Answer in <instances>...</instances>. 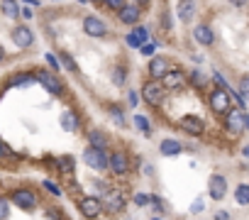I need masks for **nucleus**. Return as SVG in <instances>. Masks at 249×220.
<instances>
[{"label":"nucleus","instance_id":"9d476101","mask_svg":"<svg viewBox=\"0 0 249 220\" xmlns=\"http://www.w3.org/2000/svg\"><path fill=\"white\" fill-rule=\"evenodd\" d=\"M208 196L213 201H222L227 196V179L222 174H213L208 179Z\"/></svg>","mask_w":249,"mask_h":220},{"label":"nucleus","instance_id":"f704fd0d","mask_svg":"<svg viewBox=\"0 0 249 220\" xmlns=\"http://www.w3.org/2000/svg\"><path fill=\"white\" fill-rule=\"evenodd\" d=\"M112 81H115V86H122L124 83V66H117L112 71Z\"/></svg>","mask_w":249,"mask_h":220},{"label":"nucleus","instance_id":"de8ad7c7","mask_svg":"<svg viewBox=\"0 0 249 220\" xmlns=\"http://www.w3.org/2000/svg\"><path fill=\"white\" fill-rule=\"evenodd\" d=\"M242 154H244V159H249V145H244V149H242Z\"/></svg>","mask_w":249,"mask_h":220},{"label":"nucleus","instance_id":"473e14b6","mask_svg":"<svg viewBox=\"0 0 249 220\" xmlns=\"http://www.w3.org/2000/svg\"><path fill=\"white\" fill-rule=\"evenodd\" d=\"M239 93L244 100H249V76H242L239 78Z\"/></svg>","mask_w":249,"mask_h":220},{"label":"nucleus","instance_id":"423d86ee","mask_svg":"<svg viewBox=\"0 0 249 220\" xmlns=\"http://www.w3.org/2000/svg\"><path fill=\"white\" fill-rule=\"evenodd\" d=\"M142 98L147 100V105H161L164 98H166V88L164 83H157V81H149L142 86Z\"/></svg>","mask_w":249,"mask_h":220},{"label":"nucleus","instance_id":"39448f33","mask_svg":"<svg viewBox=\"0 0 249 220\" xmlns=\"http://www.w3.org/2000/svg\"><path fill=\"white\" fill-rule=\"evenodd\" d=\"M130 169H132V162H130V154H127V152H122V149L110 152V171H112L115 176L130 174Z\"/></svg>","mask_w":249,"mask_h":220},{"label":"nucleus","instance_id":"dca6fc26","mask_svg":"<svg viewBox=\"0 0 249 220\" xmlns=\"http://www.w3.org/2000/svg\"><path fill=\"white\" fill-rule=\"evenodd\" d=\"M193 37H196V42H200L203 47H210V44L215 42V35H213V27H210V25H198V27L193 30Z\"/></svg>","mask_w":249,"mask_h":220},{"label":"nucleus","instance_id":"9b49d317","mask_svg":"<svg viewBox=\"0 0 249 220\" xmlns=\"http://www.w3.org/2000/svg\"><path fill=\"white\" fill-rule=\"evenodd\" d=\"M83 32H86L88 37H105V35H107V25H105L100 18L88 15V18L83 20Z\"/></svg>","mask_w":249,"mask_h":220},{"label":"nucleus","instance_id":"f257e3e1","mask_svg":"<svg viewBox=\"0 0 249 220\" xmlns=\"http://www.w3.org/2000/svg\"><path fill=\"white\" fill-rule=\"evenodd\" d=\"M100 201H103V210H105L107 215H117V213L124 210V205H127V193H124L120 186H110V188L100 196Z\"/></svg>","mask_w":249,"mask_h":220},{"label":"nucleus","instance_id":"3c124183","mask_svg":"<svg viewBox=\"0 0 249 220\" xmlns=\"http://www.w3.org/2000/svg\"><path fill=\"white\" fill-rule=\"evenodd\" d=\"M95 3H105V5H107V0H95Z\"/></svg>","mask_w":249,"mask_h":220},{"label":"nucleus","instance_id":"b1692460","mask_svg":"<svg viewBox=\"0 0 249 220\" xmlns=\"http://www.w3.org/2000/svg\"><path fill=\"white\" fill-rule=\"evenodd\" d=\"M234 201L239 205H249V183H239L234 188Z\"/></svg>","mask_w":249,"mask_h":220},{"label":"nucleus","instance_id":"a18cd8bd","mask_svg":"<svg viewBox=\"0 0 249 220\" xmlns=\"http://www.w3.org/2000/svg\"><path fill=\"white\" fill-rule=\"evenodd\" d=\"M230 3H232L234 8H244V5H247V0H230Z\"/></svg>","mask_w":249,"mask_h":220},{"label":"nucleus","instance_id":"6ab92c4d","mask_svg":"<svg viewBox=\"0 0 249 220\" xmlns=\"http://www.w3.org/2000/svg\"><path fill=\"white\" fill-rule=\"evenodd\" d=\"M88 145L95 147V149H105V147L110 145V140H107V135H105L103 130H90V132H88Z\"/></svg>","mask_w":249,"mask_h":220},{"label":"nucleus","instance_id":"bb28decb","mask_svg":"<svg viewBox=\"0 0 249 220\" xmlns=\"http://www.w3.org/2000/svg\"><path fill=\"white\" fill-rule=\"evenodd\" d=\"M135 128H137V130H140L142 135H147V137L152 135V128H149V120H147L144 115H135Z\"/></svg>","mask_w":249,"mask_h":220},{"label":"nucleus","instance_id":"8fccbe9b","mask_svg":"<svg viewBox=\"0 0 249 220\" xmlns=\"http://www.w3.org/2000/svg\"><path fill=\"white\" fill-rule=\"evenodd\" d=\"M135 3H137V5H147V3H149V0H135Z\"/></svg>","mask_w":249,"mask_h":220},{"label":"nucleus","instance_id":"79ce46f5","mask_svg":"<svg viewBox=\"0 0 249 220\" xmlns=\"http://www.w3.org/2000/svg\"><path fill=\"white\" fill-rule=\"evenodd\" d=\"M5 154H10V147H8V145H5L3 140H0V159H3Z\"/></svg>","mask_w":249,"mask_h":220},{"label":"nucleus","instance_id":"4c0bfd02","mask_svg":"<svg viewBox=\"0 0 249 220\" xmlns=\"http://www.w3.org/2000/svg\"><path fill=\"white\" fill-rule=\"evenodd\" d=\"M107 8H110V10H117V13H120V10H122L124 5H122V0H107Z\"/></svg>","mask_w":249,"mask_h":220},{"label":"nucleus","instance_id":"6e6552de","mask_svg":"<svg viewBox=\"0 0 249 220\" xmlns=\"http://www.w3.org/2000/svg\"><path fill=\"white\" fill-rule=\"evenodd\" d=\"M78 208H81L83 218L95 220V218L103 213V201H100V196H83V198L78 201Z\"/></svg>","mask_w":249,"mask_h":220},{"label":"nucleus","instance_id":"20e7f679","mask_svg":"<svg viewBox=\"0 0 249 220\" xmlns=\"http://www.w3.org/2000/svg\"><path fill=\"white\" fill-rule=\"evenodd\" d=\"M208 103H210V110H213V113H217V115H227V113H230V105H232L230 91H225V88H215V91L210 93Z\"/></svg>","mask_w":249,"mask_h":220},{"label":"nucleus","instance_id":"a878e982","mask_svg":"<svg viewBox=\"0 0 249 220\" xmlns=\"http://www.w3.org/2000/svg\"><path fill=\"white\" fill-rule=\"evenodd\" d=\"M59 169H61V174H64V176H73L76 164H73V159H71V157H61V159H59Z\"/></svg>","mask_w":249,"mask_h":220},{"label":"nucleus","instance_id":"0eeeda50","mask_svg":"<svg viewBox=\"0 0 249 220\" xmlns=\"http://www.w3.org/2000/svg\"><path fill=\"white\" fill-rule=\"evenodd\" d=\"M10 201L18 205V208H22V210H32L35 205H37V193L32 191V188H15L13 193H10Z\"/></svg>","mask_w":249,"mask_h":220},{"label":"nucleus","instance_id":"cd10ccee","mask_svg":"<svg viewBox=\"0 0 249 220\" xmlns=\"http://www.w3.org/2000/svg\"><path fill=\"white\" fill-rule=\"evenodd\" d=\"M10 205H13L10 198L0 196V220H8V218H10Z\"/></svg>","mask_w":249,"mask_h":220},{"label":"nucleus","instance_id":"412c9836","mask_svg":"<svg viewBox=\"0 0 249 220\" xmlns=\"http://www.w3.org/2000/svg\"><path fill=\"white\" fill-rule=\"evenodd\" d=\"M61 128L66 132H76L78 130V118H76L73 110H64V113H61Z\"/></svg>","mask_w":249,"mask_h":220},{"label":"nucleus","instance_id":"c9c22d12","mask_svg":"<svg viewBox=\"0 0 249 220\" xmlns=\"http://www.w3.org/2000/svg\"><path fill=\"white\" fill-rule=\"evenodd\" d=\"M42 183H44V188H47L52 196H61V188H59L54 181H49V179H47V181H42Z\"/></svg>","mask_w":249,"mask_h":220},{"label":"nucleus","instance_id":"a19ab883","mask_svg":"<svg viewBox=\"0 0 249 220\" xmlns=\"http://www.w3.org/2000/svg\"><path fill=\"white\" fill-rule=\"evenodd\" d=\"M213 78H215V81L220 83V88H225V91H227V83H225V78H222V76H220L217 71H213Z\"/></svg>","mask_w":249,"mask_h":220},{"label":"nucleus","instance_id":"e433bc0d","mask_svg":"<svg viewBox=\"0 0 249 220\" xmlns=\"http://www.w3.org/2000/svg\"><path fill=\"white\" fill-rule=\"evenodd\" d=\"M47 64H49L54 71H59V69H61V66H59V59H56L54 54H47Z\"/></svg>","mask_w":249,"mask_h":220},{"label":"nucleus","instance_id":"37998d69","mask_svg":"<svg viewBox=\"0 0 249 220\" xmlns=\"http://www.w3.org/2000/svg\"><path fill=\"white\" fill-rule=\"evenodd\" d=\"M200 210H203V201L198 198V201H196V205H191V213H200Z\"/></svg>","mask_w":249,"mask_h":220},{"label":"nucleus","instance_id":"72a5a7b5","mask_svg":"<svg viewBox=\"0 0 249 220\" xmlns=\"http://www.w3.org/2000/svg\"><path fill=\"white\" fill-rule=\"evenodd\" d=\"M157 47H159L157 42H147V44H142V49H140V52H142L144 56H154V54H157Z\"/></svg>","mask_w":249,"mask_h":220},{"label":"nucleus","instance_id":"c85d7f7f","mask_svg":"<svg viewBox=\"0 0 249 220\" xmlns=\"http://www.w3.org/2000/svg\"><path fill=\"white\" fill-rule=\"evenodd\" d=\"M59 59H61L64 69H69V71H78V66H76V61H73V56H71V54L61 52V54H59Z\"/></svg>","mask_w":249,"mask_h":220},{"label":"nucleus","instance_id":"f8f14e48","mask_svg":"<svg viewBox=\"0 0 249 220\" xmlns=\"http://www.w3.org/2000/svg\"><path fill=\"white\" fill-rule=\"evenodd\" d=\"M169 71H174V66H171V61L166 56H152V61H149V76L154 81L157 78H164Z\"/></svg>","mask_w":249,"mask_h":220},{"label":"nucleus","instance_id":"603ef678","mask_svg":"<svg viewBox=\"0 0 249 220\" xmlns=\"http://www.w3.org/2000/svg\"><path fill=\"white\" fill-rule=\"evenodd\" d=\"M152 220H161V218H159V215H157V218H152Z\"/></svg>","mask_w":249,"mask_h":220},{"label":"nucleus","instance_id":"2f4dec72","mask_svg":"<svg viewBox=\"0 0 249 220\" xmlns=\"http://www.w3.org/2000/svg\"><path fill=\"white\" fill-rule=\"evenodd\" d=\"M152 205H154V210L161 215V213H166V203H164V198L161 196H152Z\"/></svg>","mask_w":249,"mask_h":220},{"label":"nucleus","instance_id":"58836bf2","mask_svg":"<svg viewBox=\"0 0 249 220\" xmlns=\"http://www.w3.org/2000/svg\"><path fill=\"white\" fill-rule=\"evenodd\" d=\"M135 35H137V37H140V39L147 44V27H135Z\"/></svg>","mask_w":249,"mask_h":220},{"label":"nucleus","instance_id":"4468645a","mask_svg":"<svg viewBox=\"0 0 249 220\" xmlns=\"http://www.w3.org/2000/svg\"><path fill=\"white\" fill-rule=\"evenodd\" d=\"M186 73L183 71H178V69H174V71H169L166 76H164V88H169V91H178V88H183L186 86Z\"/></svg>","mask_w":249,"mask_h":220},{"label":"nucleus","instance_id":"ea45409f","mask_svg":"<svg viewBox=\"0 0 249 220\" xmlns=\"http://www.w3.org/2000/svg\"><path fill=\"white\" fill-rule=\"evenodd\" d=\"M127 100H130V105H132V108H135V105H137V103H140V95H137V93H135V91H130V93H127Z\"/></svg>","mask_w":249,"mask_h":220},{"label":"nucleus","instance_id":"2eb2a0df","mask_svg":"<svg viewBox=\"0 0 249 220\" xmlns=\"http://www.w3.org/2000/svg\"><path fill=\"white\" fill-rule=\"evenodd\" d=\"M181 128L188 132V135H203L205 132V123L200 120V118H193V115H186L183 120H181Z\"/></svg>","mask_w":249,"mask_h":220},{"label":"nucleus","instance_id":"4be33fe9","mask_svg":"<svg viewBox=\"0 0 249 220\" xmlns=\"http://www.w3.org/2000/svg\"><path fill=\"white\" fill-rule=\"evenodd\" d=\"M0 8H3V15L10 18V20H18V15L22 13V8L18 5V0H3V3H0Z\"/></svg>","mask_w":249,"mask_h":220},{"label":"nucleus","instance_id":"c03bdc74","mask_svg":"<svg viewBox=\"0 0 249 220\" xmlns=\"http://www.w3.org/2000/svg\"><path fill=\"white\" fill-rule=\"evenodd\" d=\"M215 220H230V213L220 210V213H215Z\"/></svg>","mask_w":249,"mask_h":220},{"label":"nucleus","instance_id":"5701e85b","mask_svg":"<svg viewBox=\"0 0 249 220\" xmlns=\"http://www.w3.org/2000/svg\"><path fill=\"white\" fill-rule=\"evenodd\" d=\"M107 115L112 118V123L117 125V128H127V120H124V113L117 108V105H110L107 108Z\"/></svg>","mask_w":249,"mask_h":220},{"label":"nucleus","instance_id":"ddd939ff","mask_svg":"<svg viewBox=\"0 0 249 220\" xmlns=\"http://www.w3.org/2000/svg\"><path fill=\"white\" fill-rule=\"evenodd\" d=\"M13 42H15L20 49H27V47L35 44V35H32V30H30L27 25H18V27L13 30Z\"/></svg>","mask_w":249,"mask_h":220},{"label":"nucleus","instance_id":"09e8293b","mask_svg":"<svg viewBox=\"0 0 249 220\" xmlns=\"http://www.w3.org/2000/svg\"><path fill=\"white\" fill-rule=\"evenodd\" d=\"M5 59V49H3V44H0V61Z\"/></svg>","mask_w":249,"mask_h":220},{"label":"nucleus","instance_id":"49530a36","mask_svg":"<svg viewBox=\"0 0 249 220\" xmlns=\"http://www.w3.org/2000/svg\"><path fill=\"white\" fill-rule=\"evenodd\" d=\"M20 15H22V18H27V20H30V18H32V10H30V8H22V13H20Z\"/></svg>","mask_w":249,"mask_h":220},{"label":"nucleus","instance_id":"7c9ffc66","mask_svg":"<svg viewBox=\"0 0 249 220\" xmlns=\"http://www.w3.org/2000/svg\"><path fill=\"white\" fill-rule=\"evenodd\" d=\"M135 205H140V208L152 205V196H147V193H135Z\"/></svg>","mask_w":249,"mask_h":220},{"label":"nucleus","instance_id":"393cba45","mask_svg":"<svg viewBox=\"0 0 249 220\" xmlns=\"http://www.w3.org/2000/svg\"><path fill=\"white\" fill-rule=\"evenodd\" d=\"M32 81H37L35 73H15V76L10 78V86H30Z\"/></svg>","mask_w":249,"mask_h":220},{"label":"nucleus","instance_id":"1a4fd4ad","mask_svg":"<svg viewBox=\"0 0 249 220\" xmlns=\"http://www.w3.org/2000/svg\"><path fill=\"white\" fill-rule=\"evenodd\" d=\"M35 78H37V81H39L49 93H54V95H61V93H64V83L56 78V73H52V71H44V69H42V71H37V73H35Z\"/></svg>","mask_w":249,"mask_h":220},{"label":"nucleus","instance_id":"a211bd4d","mask_svg":"<svg viewBox=\"0 0 249 220\" xmlns=\"http://www.w3.org/2000/svg\"><path fill=\"white\" fill-rule=\"evenodd\" d=\"M176 13H178V20L181 22H191L193 20V13H196V3H193V0H178Z\"/></svg>","mask_w":249,"mask_h":220},{"label":"nucleus","instance_id":"f03ea898","mask_svg":"<svg viewBox=\"0 0 249 220\" xmlns=\"http://www.w3.org/2000/svg\"><path fill=\"white\" fill-rule=\"evenodd\" d=\"M225 130H227L232 137L247 132V130H249V113H247V110H239V108L230 110V113L225 115Z\"/></svg>","mask_w":249,"mask_h":220},{"label":"nucleus","instance_id":"7ed1b4c3","mask_svg":"<svg viewBox=\"0 0 249 220\" xmlns=\"http://www.w3.org/2000/svg\"><path fill=\"white\" fill-rule=\"evenodd\" d=\"M83 162H86V166L93 169V171H105V169H110V154H105V149L86 147V149H83Z\"/></svg>","mask_w":249,"mask_h":220},{"label":"nucleus","instance_id":"f3484780","mask_svg":"<svg viewBox=\"0 0 249 220\" xmlns=\"http://www.w3.org/2000/svg\"><path fill=\"white\" fill-rule=\"evenodd\" d=\"M159 152H161V157H178L181 152H183V145L178 142V140H164L161 145H159Z\"/></svg>","mask_w":249,"mask_h":220},{"label":"nucleus","instance_id":"c756f323","mask_svg":"<svg viewBox=\"0 0 249 220\" xmlns=\"http://www.w3.org/2000/svg\"><path fill=\"white\" fill-rule=\"evenodd\" d=\"M124 42H127V47H132V49H142V44H144V42H142L135 32H130L127 37H124Z\"/></svg>","mask_w":249,"mask_h":220},{"label":"nucleus","instance_id":"aec40b11","mask_svg":"<svg viewBox=\"0 0 249 220\" xmlns=\"http://www.w3.org/2000/svg\"><path fill=\"white\" fill-rule=\"evenodd\" d=\"M140 20V8H135V5H124L122 10H120V22H124V25H135Z\"/></svg>","mask_w":249,"mask_h":220}]
</instances>
